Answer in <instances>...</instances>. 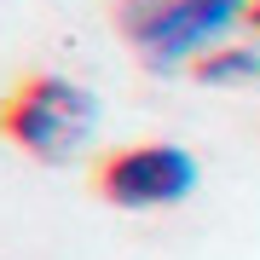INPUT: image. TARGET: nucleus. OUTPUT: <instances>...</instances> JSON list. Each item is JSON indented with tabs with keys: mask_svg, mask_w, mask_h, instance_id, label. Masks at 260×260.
Instances as JSON below:
<instances>
[{
	"mask_svg": "<svg viewBox=\"0 0 260 260\" xmlns=\"http://www.w3.org/2000/svg\"><path fill=\"white\" fill-rule=\"evenodd\" d=\"M0 133H6L18 150H29L35 162L64 168L75 162L99 133V93L75 75L41 70L0 104Z\"/></svg>",
	"mask_w": 260,
	"mask_h": 260,
	"instance_id": "1",
	"label": "nucleus"
},
{
	"mask_svg": "<svg viewBox=\"0 0 260 260\" xmlns=\"http://www.w3.org/2000/svg\"><path fill=\"white\" fill-rule=\"evenodd\" d=\"M249 23V0H121L116 29L145 70H191Z\"/></svg>",
	"mask_w": 260,
	"mask_h": 260,
	"instance_id": "2",
	"label": "nucleus"
},
{
	"mask_svg": "<svg viewBox=\"0 0 260 260\" xmlns=\"http://www.w3.org/2000/svg\"><path fill=\"white\" fill-rule=\"evenodd\" d=\"M249 29L260 35V0H249Z\"/></svg>",
	"mask_w": 260,
	"mask_h": 260,
	"instance_id": "5",
	"label": "nucleus"
},
{
	"mask_svg": "<svg viewBox=\"0 0 260 260\" xmlns=\"http://www.w3.org/2000/svg\"><path fill=\"white\" fill-rule=\"evenodd\" d=\"M197 179H203L197 156L174 139H145V145H127V150L99 162V197L110 208H127V214L179 208L197 191Z\"/></svg>",
	"mask_w": 260,
	"mask_h": 260,
	"instance_id": "3",
	"label": "nucleus"
},
{
	"mask_svg": "<svg viewBox=\"0 0 260 260\" xmlns=\"http://www.w3.org/2000/svg\"><path fill=\"white\" fill-rule=\"evenodd\" d=\"M191 75L208 81V87H249V81H260V41H249V47H214L208 58L191 64Z\"/></svg>",
	"mask_w": 260,
	"mask_h": 260,
	"instance_id": "4",
	"label": "nucleus"
}]
</instances>
